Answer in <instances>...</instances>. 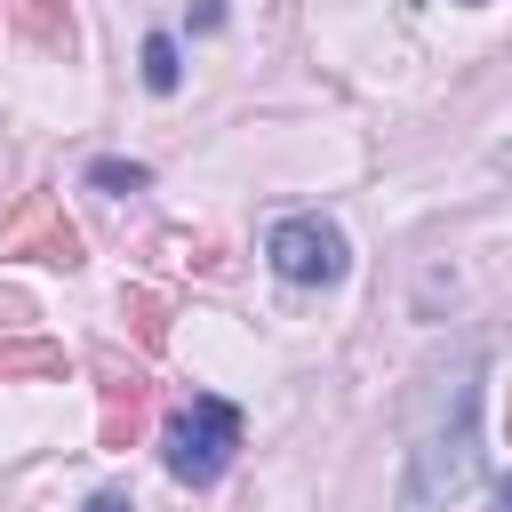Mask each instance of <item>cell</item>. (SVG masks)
Returning <instances> with one entry per match:
<instances>
[{"mask_svg": "<svg viewBox=\"0 0 512 512\" xmlns=\"http://www.w3.org/2000/svg\"><path fill=\"white\" fill-rule=\"evenodd\" d=\"M496 512H512V472H504V480H496Z\"/></svg>", "mask_w": 512, "mask_h": 512, "instance_id": "obj_14", "label": "cell"}, {"mask_svg": "<svg viewBox=\"0 0 512 512\" xmlns=\"http://www.w3.org/2000/svg\"><path fill=\"white\" fill-rule=\"evenodd\" d=\"M472 472V384H456L448 400V432L424 440V472H416V496H456Z\"/></svg>", "mask_w": 512, "mask_h": 512, "instance_id": "obj_4", "label": "cell"}, {"mask_svg": "<svg viewBox=\"0 0 512 512\" xmlns=\"http://www.w3.org/2000/svg\"><path fill=\"white\" fill-rule=\"evenodd\" d=\"M88 184H104V192H144V184H152V168H144V160H96V168H88Z\"/></svg>", "mask_w": 512, "mask_h": 512, "instance_id": "obj_10", "label": "cell"}, {"mask_svg": "<svg viewBox=\"0 0 512 512\" xmlns=\"http://www.w3.org/2000/svg\"><path fill=\"white\" fill-rule=\"evenodd\" d=\"M160 456H168V472H176L184 488L224 480V464L240 456V408H232V400H216V392L176 400V408H168V424H160Z\"/></svg>", "mask_w": 512, "mask_h": 512, "instance_id": "obj_1", "label": "cell"}, {"mask_svg": "<svg viewBox=\"0 0 512 512\" xmlns=\"http://www.w3.org/2000/svg\"><path fill=\"white\" fill-rule=\"evenodd\" d=\"M120 312H128V328H136V344H144V352H160V344H168V296H160V288H128V296H120Z\"/></svg>", "mask_w": 512, "mask_h": 512, "instance_id": "obj_7", "label": "cell"}, {"mask_svg": "<svg viewBox=\"0 0 512 512\" xmlns=\"http://www.w3.org/2000/svg\"><path fill=\"white\" fill-rule=\"evenodd\" d=\"M8 376H64V344H40V336L0 344V384H8Z\"/></svg>", "mask_w": 512, "mask_h": 512, "instance_id": "obj_8", "label": "cell"}, {"mask_svg": "<svg viewBox=\"0 0 512 512\" xmlns=\"http://www.w3.org/2000/svg\"><path fill=\"white\" fill-rule=\"evenodd\" d=\"M192 24H200V32H216V24H224V0H200V8H192Z\"/></svg>", "mask_w": 512, "mask_h": 512, "instance_id": "obj_12", "label": "cell"}, {"mask_svg": "<svg viewBox=\"0 0 512 512\" xmlns=\"http://www.w3.org/2000/svg\"><path fill=\"white\" fill-rule=\"evenodd\" d=\"M144 416H152V376L104 352V416H96V448H136Z\"/></svg>", "mask_w": 512, "mask_h": 512, "instance_id": "obj_5", "label": "cell"}, {"mask_svg": "<svg viewBox=\"0 0 512 512\" xmlns=\"http://www.w3.org/2000/svg\"><path fill=\"white\" fill-rule=\"evenodd\" d=\"M16 32L32 48H48V56H64L72 48V8L64 0H16Z\"/></svg>", "mask_w": 512, "mask_h": 512, "instance_id": "obj_6", "label": "cell"}, {"mask_svg": "<svg viewBox=\"0 0 512 512\" xmlns=\"http://www.w3.org/2000/svg\"><path fill=\"white\" fill-rule=\"evenodd\" d=\"M0 256H32V264H56V272L88 264L80 224L64 216V200H56V192H24V200H16V216L0 224Z\"/></svg>", "mask_w": 512, "mask_h": 512, "instance_id": "obj_3", "label": "cell"}, {"mask_svg": "<svg viewBox=\"0 0 512 512\" xmlns=\"http://www.w3.org/2000/svg\"><path fill=\"white\" fill-rule=\"evenodd\" d=\"M176 80H184V64H176V40H168V32H152V40H144V88H152V96H168Z\"/></svg>", "mask_w": 512, "mask_h": 512, "instance_id": "obj_9", "label": "cell"}, {"mask_svg": "<svg viewBox=\"0 0 512 512\" xmlns=\"http://www.w3.org/2000/svg\"><path fill=\"white\" fill-rule=\"evenodd\" d=\"M80 512H128V496H96V504H80Z\"/></svg>", "mask_w": 512, "mask_h": 512, "instance_id": "obj_13", "label": "cell"}, {"mask_svg": "<svg viewBox=\"0 0 512 512\" xmlns=\"http://www.w3.org/2000/svg\"><path fill=\"white\" fill-rule=\"evenodd\" d=\"M264 248H272V272L296 280V288H336L352 272V248H344V232L328 216H280Z\"/></svg>", "mask_w": 512, "mask_h": 512, "instance_id": "obj_2", "label": "cell"}, {"mask_svg": "<svg viewBox=\"0 0 512 512\" xmlns=\"http://www.w3.org/2000/svg\"><path fill=\"white\" fill-rule=\"evenodd\" d=\"M24 312H32V304H24V296H16V288H0V328H16V320H24Z\"/></svg>", "mask_w": 512, "mask_h": 512, "instance_id": "obj_11", "label": "cell"}]
</instances>
